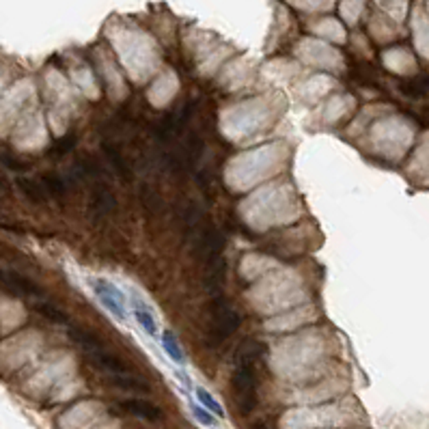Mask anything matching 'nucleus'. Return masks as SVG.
<instances>
[{"instance_id":"9d476101","label":"nucleus","mask_w":429,"mask_h":429,"mask_svg":"<svg viewBox=\"0 0 429 429\" xmlns=\"http://www.w3.org/2000/svg\"><path fill=\"white\" fill-rule=\"evenodd\" d=\"M162 347H164V352L170 356V360H175L177 364H184V362H186L184 349H182V345L177 343V339H175L173 332H164V335H162Z\"/></svg>"},{"instance_id":"f257e3e1","label":"nucleus","mask_w":429,"mask_h":429,"mask_svg":"<svg viewBox=\"0 0 429 429\" xmlns=\"http://www.w3.org/2000/svg\"><path fill=\"white\" fill-rule=\"evenodd\" d=\"M231 386H233V397L240 412L242 415H250L257 406V364L235 362Z\"/></svg>"},{"instance_id":"423d86ee","label":"nucleus","mask_w":429,"mask_h":429,"mask_svg":"<svg viewBox=\"0 0 429 429\" xmlns=\"http://www.w3.org/2000/svg\"><path fill=\"white\" fill-rule=\"evenodd\" d=\"M110 384H115L121 390L128 393H151V386L147 380H142L140 375L134 373H121V375H110Z\"/></svg>"},{"instance_id":"f8f14e48","label":"nucleus","mask_w":429,"mask_h":429,"mask_svg":"<svg viewBox=\"0 0 429 429\" xmlns=\"http://www.w3.org/2000/svg\"><path fill=\"white\" fill-rule=\"evenodd\" d=\"M41 188L45 195H52V197H63L65 195V182H63L60 177H56V175H43V177L39 179Z\"/></svg>"},{"instance_id":"2eb2a0df","label":"nucleus","mask_w":429,"mask_h":429,"mask_svg":"<svg viewBox=\"0 0 429 429\" xmlns=\"http://www.w3.org/2000/svg\"><path fill=\"white\" fill-rule=\"evenodd\" d=\"M37 311L41 313V315H45L47 320H52V322H58V324H67V317L63 315L58 309H54V307H50V305H39L37 307Z\"/></svg>"},{"instance_id":"1a4fd4ad","label":"nucleus","mask_w":429,"mask_h":429,"mask_svg":"<svg viewBox=\"0 0 429 429\" xmlns=\"http://www.w3.org/2000/svg\"><path fill=\"white\" fill-rule=\"evenodd\" d=\"M134 317H136V322L145 328V332L147 335H151V337H155V332H157V324H155V317L151 315V311L145 307V305H140L138 302V298L134 300Z\"/></svg>"},{"instance_id":"f3484780","label":"nucleus","mask_w":429,"mask_h":429,"mask_svg":"<svg viewBox=\"0 0 429 429\" xmlns=\"http://www.w3.org/2000/svg\"><path fill=\"white\" fill-rule=\"evenodd\" d=\"M252 429H267V425H263V423H257V425H252Z\"/></svg>"},{"instance_id":"dca6fc26","label":"nucleus","mask_w":429,"mask_h":429,"mask_svg":"<svg viewBox=\"0 0 429 429\" xmlns=\"http://www.w3.org/2000/svg\"><path fill=\"white\" fill-rule=\"evenodd\" d=\"M108 153V160L113 162V166L121 173V175H128V166H125V162H123V157H121V153L119 151H115V149H106Z\"/></svg>"},{"instance_id":"ddd939ff","label":"nucleus","mask_w":429,"mask_h":429,"mask_svg":"<svg viewBox=\"0 0 429 429\" xmlns=\"http://www.w3.org/2000/svg\"><path fill=\"white\" fill-rule=\"evenodd\" d=\"M18 186H20L22 192H24L30 201H35V203L45 201V197H47V195L43 192L41 184H39V182H35V179H18Z\"/></svg>"},{"instance_id":"f03ea898","label":"nucleus","mask_w":429,"mask_h":429,"mask_svg":"<svg viewBox=\"0 0 429 429\" xmlns=\"http://www.w3.org/2000/svg\"><path fill=\"white\" fill-rule=\"evenodd\" d=\"M240 328V315L237 311L225 300H216L212 309V322L208 330V345L218 347L220 343H225L229 337H233V332Z\"/></svg>"},{"instance_id":"6e6552de","label":"nucleus","mask_w":429,"mask_h":429,"mask_svg":"<svg viewBox=\"0 0 429 429\" xmlns=\"http://www.w3.org/2000/svg\"><path fill=\"white\" fill-rule=\"evenodd\" d=\"M220 248H222V235L216 233V231H212V229H208L197 240V250H199V255H203V257L216 259Z\"/></svg>"},{"instance_id":"0eeeda50","label":"nucleus","mask_w":429,"mask_h":429,"mask_svg":"<svg viewBox=\"0 0 429 429\" xmlns=\"http://www.w3.org/2000/svg\"><path fill=\"white\" fill-rule=\"evenodd\" d=\"M91 212L93 216H106L115 212V197L110 195V190L104 186H98L91 195Z\"/></svg>"},{"instance_id":"39448f33","label":"nucleus","mask_w":429,"mask_h":429,"mask_svg":"<svg viewBox=\"0 0 429 429\" xmlns=\"http://www.w3.org/2000/svg\"><path fill=\"white\" fill-rule=\"evenodd\" d=\"M121 410H125L128 415L136 417V419H142V421H149V423H155L162 419V410L153 406L151 402L147 399H123L121 404Z\"/></svg>"},{"instance_id":"7ed1b4c3","label":"nucleus","mask_w":429,"mask_h":429,"mask_svg":"<svg viewBox=\"0 0 429 429\" xmlns=\"http://www.w3.org/2000/svg\"><path fill=\"white\" fill-rule=\"evenodd\" d=\"M93 285V292L95 296L100 298L102 305L113 313L117 320H125V309H123V294L115 287L113 283L108 280H102V278H93L91 280Z\"/></svg>"},{"instance_id":"20e7f679","label":"nucleus","mask_w":429,"mask_h":429,"mask_svg":"<svg viewBox=\"0 0 429 429\" xmlns=\"http://www.w3.org/2000/svg\"><path fill=\"white\" fill-rule=\"evenodd\" d=\"M89 358L95 367H100L102 371H106L108 375H121V373H132L130 364L123 358H119L117 354L108 352L106 347L95 349V352H89Z\"/></svg>"},{"instance_id":"9b49d317","label":"nucleus","mask_w":429,"mask_h":429,"mask_svg":"<svg viewBox=\"0 0 429 429\" xmlns=\"http://www.w3.org/2000/svg\"><path fill=\"white\" fill-rule=\"evenodd\" d=\"M197 397H199L201 406H203L205 410H208V412H212V415H214L216 419H222V417H225V408H222V406L216 402V397H212V393H208L205 388L197 386Z\"/></svg>"},{"instance_id":"4468645a","label":"nucleus","mask_w":429,"mask_h":429,"mask_svg":"<svg viewBox=\"0 0 429 429\" xmlns=\"http://www.w3.org/2000/svg\"><path fill=\"white\" fill-rule=\"evenodd\" d=\"M192 415L199 423L203 425H208V427H216L218 425V419L212 415V412H208L203 406H192Z\"/></svg>"}]
</instances>
